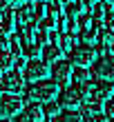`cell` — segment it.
Here are the masks:
<instances>
[{"label":"cell","instance_id":"cell-1","mask_svg":"<svg viewBox=\"0 0 114 122\" xmlns=\"http://www.w3.org/2000/svg\"><path fill=\"white\" fill-rule=\"evenodd\" d=\"M58 87L60 84H56L54 80H38L27 89V98L36 100V102H52L58 96Z\"/></svg>","mask_w":114,"mask_h":122},{"label":"cell","instance_id":"cell-2","mask_svg":"<svg viewBox=\"0 0 114 122\" xmlns=\"http://www.w3.org/2000/svg\"><path fill=\"white\" fill-rule=\"evenodd\" d=\"M96 60V49L92 45H74L72 47V53H69V62L76 64V67H85L87 69L90 64H94Z\"/></svg>","mask_w":114,"mask_h":122},{"label":"cell","instance_id":"cell-3","mask_svg":"<svg viewBox=\"0 0 114 122\" xmlns=\"http://www.w3.org/2000/svg\"><path fill=\"white\" fill-rule=\"evenodd\" d=\"M23 98L13 96V93H5L0 96V120H9L11 116H18L23 111Z\"/></svg>","mask_w":114,"mask_h":122},{"label":"cell","instance_id":"cell-4","mask_svg":"<svg viewBox=\"0 0 114 122\" xmlns=\"http://www.w3.org/2000/svg\"><path fill=\"white\" fill-rule=\"evenodd\" d=\"M92 73L96 78H101V80H114V56H101V58H96L94 64H92Z\"/></svg>","mask_w":114,"mask_h":122},{"label":"cell","instance_id":"cell-5","mask_svg":"<svg viewBox=\"0 0 114 122\" xmlns=\"http://www.w3.org/2000/svg\"><path fill=\"white\" fill-rule=\"evenodd\" d=\"M83 102H85V96H83L76 87H67V89H63V91L58 93V104L63 107V109L74 111L76 107H81Z\"/></svg>","mask_w":114,"mask_h":122},{"label":"cell","instance_id":"cell-6","mask_svg":"<svg viewBox=\"0 0 114 122\" xmlns=\"http://www.w3.org/2000/svg\"><path fill=\"white\" fill-rule=\"evenodd\" d=\"M23 87V73H20L18 69H11L7 71V73L0 76V89L5 93H13L16 96V91Z\"/></svg>","mask_w":114,"mask_h":122},{"label":"cell","instance_id":"cell-7","mask_svg":"<svg viewBox=\"0 0 114 122\" xmlns=\"http://www.w3.org/2000/svg\"><path fill=\"white\" fill-rule=\"evenodd\" d=\"M45 76H47V64L42 62L40 58L29 60V62H27V67L23 69V78H25V80H31V82H38Z\"/></svg>","mask_w":114,"mask_h":122},{"label":"cell","instance_id":"cell-8","mask_svg":"<svg viewBox=\"0 0 114 122\" xmlns=\"http://www.w3.org/2000/svg\"><path fill=\"white\" fill-rule=\"evenodd\" d=\"M72 73H74V67L69 60H58L52 67V80L56 84H65L67 80H72Z\"/></svg>","mask_w":114,"mask_h":122},{"label":"cell","instance_id":"cell-9","mask_svg":"<svg viewBox=\"0 0 114 122\" xmlns=\"http://www.w3.org/2000/svg\"><path fill=\"white\" fill-rule=\"evenodd\" d=\"M112 91H114V84L108 82V80H101V82H96L94 87H92V93H90V98H87V100L103 104V100H110Z\"/></svg>","mask_w":114,"mask_h":122},{"label":"cell","instance_id":"cell-10","mask_svg":"<svg viewBox=\"0 0 114 122\" xmlns=\"http://www.w3.org/2000/svg\"><path fill=\"white\" fill-rule=\"evenodd\" d=\"M13 122H42V107L36 104V102L27 104L25 109L16 116V120H13Z\"/></svg>","mask_w":114,"mask_h":122},{"label":"cell","instance_id":"cell-11","mask_svg":"<svg viewBox=\"0 0 114 122\" xmlns=\"http://www.w3.org/2000/svg\"><path fill=\"white\" fill-rule=\"evenodd\" d=\"M40 60L42 62H58L60 60V47L58 45H47L42 47V53H40Z\"/></svg>","mask_w":114,"mask_h":122},{"label":"cell","instance_id":"cell-12","mask_svg":"<svg viewBox=\"0 0 114 122\" xmlns=\"http://www.w3.org/2000/svg\"><path fill=\"white\" fill-rule=\"evenodd\" d=\"M16 22L20 25V29L23 27H29L34 22V11H31V7H20V9L16 11Z\"/></svg>","mask_w":114,"mask_h":122},{"label":"cell","instance_id":"cell-13","mask_svg":"<svg viewBox=\"0 0 114 122\" xmlns=\"http://www.w3.org/2000/svg\"><path fill=\"white\" fill-rule=\"evenodd\" d=\"M98 29L101 27H87V29H81V33H78V40H81V45H92L94 40H98Z\"/></svg>","mask_w":114,"mask_h":122},{"label":"cell","instance_id":"cell-14","mask_svg":"<svg viewBox=\"0 0 114 122\" xmlns=\"http://www.w3.org/2000/svg\"><path fill=\"white\" fill-rule=\"evenodd\" d=\"M52 122H83L81 113L78 111H69V109H63L58 116H54Z\"/></svg>","mask_w":114,"mask_h":122},{"label":"cell","instance_id":"cell-15","mask_svg":"<svg viewBox=\"0 0 114 122\" xmlns=\"http://www.w3.org/2000/svg\"><path fill=\"white\" fill-rule=\"evenodd\" d=\"M83 16V2H67V7H65V18L67 20H78Z\"/></svg>","mask_w":114,"mask_h":122},{"label":"cell","instance_id":"cell-16","mask_svg":"<svg viewBox=\"0 0 114 122\" xmlns=\"http://www.w3.org/2000/svg\"><path fill=\"white\" fill-rule=\"evenodd\" d=\"M16 62V58L11 56V51H0V73L11 71V64Z\"/></svg>","mask_w":114,"mask_h":122},{"label":"cell","instance_id":"cell-17","mask_svg":"<svg viewBox=\"0 0 114 122\" xmlns=\"http://www.w3.org/2000/svg\"><path fill=\"white\" fill-rule=\"evenodd\" d=\"M72 80H74L76 84H81V82H90V71L85 69V67H74Z\"/></svg>","mask_w":114,"mask_h":122},{"label":"cell","instance_id":"cell-18","mask_svg":"<svg viewBox=\"0 0 114 122\" xmlns=\"http://www.w3.org/2000/svg\"><path fill=\"white\" fill-rule=\"evenodd\" d=\"M103 25H105V29H108V31H112V33H114V7H110V9L105 11Z\"/></svg>","mask_w":114,"mask_h":122},{"label":"cell","instance_id":"cell-19","mask_svg":"<svg viewBox=\"0 0 114 122\" xmlns=\"http://www.w3.org/2000/svg\"><path fill=\"white\" fill-rule=\"evenodd\" d=\"M9 31H11V13H7V16L0 20V33H2V36H7Z\"/></svg>","mask_w":114,"mask_h":122},{"label":"cell","instance_id":"cell-20","mask_svg":"<svg viewBox=\"0 0 114 122\" xmlns=\"http://www.w3.org/2000/svg\"><path fill=\"white\" fill-rule=\"evenodd\" d=\"M58 102H54V100H52V102H45V107H42V113H52V116H58V113H60V109H58Z\"/></svg>","mask_w":114,"mask_h":122},{"label":"cell","instance_id":"cell-21","mask_svg":"<svg viewBox=\"0 0 114 122\" xmlns=\"http://www.w3.org/2000/svg\"><path fill=\"white\" fill-rule=\"evenodd\" d=\"M45 18V2H36V7H34V20H40Z\"/></svg>","mask_w":114,"mask_h":122},{"label":"cell","instance_id":"cell-22","mask_svg":"<svg viewBox=\"0 0 114 122\" xmlns=\"http://www.w3.org/2000/svg\"><path fill=\"white\" fill-rule=\"evenodd\" d=\"M76 22H78V29H87V27H92V16L90 13H83Z\"/></svg>","mask_w":114,"mask_h":122},{"label":"cell","instance_id":"cell-23","mask_svg":"<svg viewBox=\"0 0 114 122\" xmlns=\"http://www.w3.org/2000/svg\"><path fill=\"white\" fill-rule=\"evenodd\" d=\"M72 42H74V38H72V36H69V33H65V36H60V38H58V45H60V51H63V49H69V47H72Z\"/></svg>","mask_w":114,"mask_h":122},{"label":"cell","instance_id":"cell-24","mask_svg":"<svg viewBox=\"0 0 114 122\" xmlns=\"http://www.w3.org/2000/svg\"><path fill=\"white\" fill-rule=\"evenodd\" d=\"M83 122H103L105 118L101 116V113H87V116H81Z\"/></svg>","mask_w":114,"mask_h":122},{"label":"cell","instance_id":"cell-25","mask_svg":"<svg viewBox=\"0 0 114 122\" xmlns=\"http://www.w3.org/2000/svg\"><path fill=\"white\" fill-rule=\"evenodd\" d=\"M103 111H105V116H110V118H114V98H110L108 102H105V107H103Z\"/></svg>","mask_w":114,"mask_h":122},{"label":"cell","instance_id":"cell-26","mask_svg":"<svg viewBox=\"0 0 114 122\" xmlns=\"http://www.w3.org/2000/svg\"><path fill=\"white\" fill-rule=\"evenodd\" d=\"M7 47H9V40H7V36L0 33V51H7Z\"/></svg>","mask_w":114,"mask_h":122},{"label":"cell","instance_id":"cell-27","mask_svg":"<svg viewBox=\"0 0 114 122\" xmlns=\"http://www.w3.org/2000/svg\"><path fill=\"white\" fill-rule=\"evenodd\" d=\"M16 67H23V69H25V67H27V62H25L23 58H16Z\"/></svg>","mask_w":114,"mask_h":122},{"label":"cell","instance_id":"cell-28","mask_svg":"<svg viewBox=\"0 0 114 122\" xmlns=\"http://www.w3.org/2000/svg\"><path fill=\"white\" fill-rule=\"evenodd\" d=\"M103 5L105 7H114V0H103Z\"/></svg>","mask_w":114,"mask_h":122},{"label":"cell","instance_id":"cell-29","mask_svg":"<svg viewBox=\"0 0 114 122\" xmlns=\"http://www.w3.org/2000/svg\"><path fill=\"white\" fill-rule=\"evenodd\" d=\"M0 122H11V120H0Z\"/></svg>","mask_w":114,"mask_h":122},{"label":"cell","instance_id":"cell-30","mask_svg":"<svg viewBox=\"0 0 114 122\" xmlns=\"http://www.w3.org/2000/svg\"><path fill=\"white\" fill-rule=\"evenodd\" d=\"M112 56H114V45H112Z\"/></svg>","mask_w":114,"mask_h":122},{"label":"cell","instance_id":"cell-31","mask_svg":"<svg viewBox=\"0 0 114 122\" xmlns=\"http://www.w3.org/2000/svg\"><path fill=\"white\" fill-rule=\"evenodd\" d=\"M108 122H114V118H110V120H108Z\"/></svg>","mask_w":114,"mask_h":122}]
</instances>
